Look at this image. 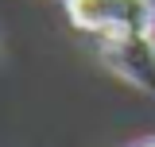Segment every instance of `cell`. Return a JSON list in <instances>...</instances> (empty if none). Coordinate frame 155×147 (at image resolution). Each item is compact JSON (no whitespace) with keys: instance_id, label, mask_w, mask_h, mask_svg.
Masks as SVG:
<instances>
[{"instance_id":"cell-3","label":"cell","mask_w":155,"mask_h":147,"mask_svg":"<svg viewBox=\"0 0 155 147\" xmlns=\"http://www.w3.org/2000/svg\"><path fill=\"white\" fill-rule=\"evenodd\" d=\"M132 147H155V139H140V143H132Z\"/></svg>"},{"instance_id":"cell-1","label":"cell","mask_w":155,"mask_h":147,"mask_svg":"<svg viewBox=\"0 0 155 147\" xmlns=\"http://www.w3.org/2000/svg\"><path fill=\"white\" fill-rule=\"evenodd\" d=\"M66 16L93 35L155 31V0H66Z\"/></svg>"},{"instance_id":"cell-2","label":"cell","mask_w":155,"mask_h":147,"mask_svg":"<svg viewBox=\"0 0 155 147\" xmlns=\"http://www.w3.org/2000/svg\"><path fill=\"white\" fill-rule=\"evenodd\" d=\"M101 58L128 85L155 93V31H120L101 35Z\"/></svg>"}]
</instances>
